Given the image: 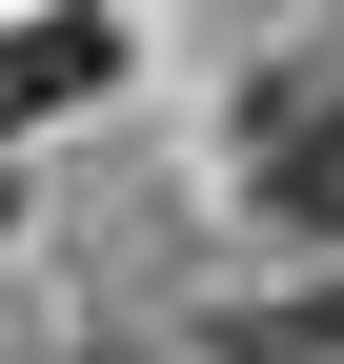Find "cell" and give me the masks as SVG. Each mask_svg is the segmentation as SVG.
Returning a JSON list of instances; mask_svg holds the SVG:
<instances>
[{
    "instance_id": "2",
    "label": "cell",
    "mask_w": 344,
    "mask_h": 364,
    "mask_svg": "<svg viewBox=\"0 0 344 364\" xmlns=\"http://www.w3.org/2000/svg\"><path fill=\"white\" fill-rule=\"evenodd\" d=\"M264 182L284 203H344V102H264Z\"/></svg>"
},
{
    "instance_id": "3",
    "label": "cell",
    "mask_w": 344,
    "mask_h": 364,
    "mask_svg": "<svg viewBox=\"0 0 344 364\" xmlns=\"http://www.w3.org/2000/svg\"><path fill=\"white\" fill-rule=\"evenodd\" d=\"M223 364H344V284H304V304H243V324H223Z\"/></svg>"
},
{
    "instance_id": "1",
    "label": "cell",
    "mask_w": 344,
    "mask_h": 364,
    "mask_svg": "<svg viewBox=\"0 0 344 364\" xmlns=\"http://www.w3.org/2000/svg\"><path fill=\"white\" fill-rule=\"evenodd\" d=\"M41 102H102V21H0V122Z\"/></svg>"
}]
</instances>
